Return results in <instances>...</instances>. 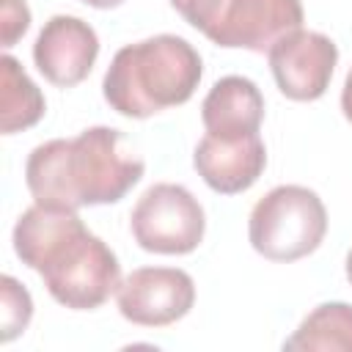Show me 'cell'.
Segmentation results:
<instances>
[{
    "label": "cell",
    "instance_id": "13",
    "mask_svg": "<svg viewBox=\"0 0 352 352\" xmlns=\"http://www.w3.org/2000/svg\"><path fill=\"white\" fill-rule=\"evenodd\" d=\"M44 116V96L38 85L25 74L16 58H0V129L14 135L33 126Z\"/></svg>",
    "mask_w": 352,
    "mask_h": 352
},
{
    "label": "cell",
    "instance_id": "4",
    "mask_svg": "<svg viewBox=\"0 0 352 352\" xmlns=\"http://www.w3.org/2000/svg\"><path fill=\"white\" fill-rule=\"evenodd\" d=\"M170 6L217 47L270 52L278 38L302 28L300 0H170Z\"/></svg>",
    "mask_w": 352,
    "mask_h": 352
},
{
    "label": "cell",
    "instance_id": "11",
    "mask_svg": "<svg viewBox=\"0 0 352 352\" xmlns=\"http://www.w3.org/2000/svg\"><path fill=\"white\" fill-rule=\"evenodd\" d=\"M201 118L209 135L242 138L253 135L264 118V96L253 80L228 74L212 85L201 104Z\"/></svg>",
    "mask_w": 352,
    "mask_h": 352
},
{
    "label": "cell",
    "instance_id": "10",
    "mask_svg": "<svg viewBox=\"0 0 352 352\" xmlns=\"http://www.w3.org/2000/svg\"><path fill=\"white\" fill-rule=\"evenodd\" d=\"M192 165L214 192L236 195L253 187L264 173L267 148L258 132L242 138H220L206 132L195 146Z\"/></svg>",
    "mask_w": 352,
    "mask_h": 352
},
{
    "label": "cell",
    "instance_id": "18",
    "mask_svg": "<svg viewBox=\"0 0 352 352\" xmlns=\"http://www.w3.org/2000/svg\"><path fill=\"white\" fill-rule=\"evenodd\" d=\"M346 278H349V283H352V250L346 253Z\"/></svg>",
    "mask_w": 352,
    "mask_h": 352
},
{
    "label": "cell",
    "instance_id": "6",
    "mask_svg": "<svg viewBox=\"0 0 352 352\" xmlns=\"http://www.w3.org/2000/svg\"><path fill=\"white\" fill-rule=\"evenodd\" d=\"M135 242L148 253L184 256L192 253L204 239V209L198 198L170 182L151 184L129 214Z\"/></svg>",
    "mask_w": 352,
    "mask_h": 352
},
{
    "label": "cell",
    "instance_id": "2",
    "mask_svg": "<svg viewBox=\"0 0 352 352\" xmlns=\"http://www.w3.org/2000/svg\"><path fill=\"white\" fill-rule=\"evenodd\" d=\"M143 168L118 129L91 126L72 140L36 146L25 165V182L36 204L80 209L121 201L140 182Z\"/></svg>",
    "mask_w": 352,
    "mask_h": 352
},
{
    "label": "cell",
    "instance_id": "1",
    "mask_svg": "<svg viewBox=\"0 0 352 352\" xmlns=\"http://www.w3.org/2000/svg\"><path fill=\"white\" fill-rule=\"evenodd\" d=\"M14 250L41 275L52 300L72 311L99 308L121 283L116 253L85 228L77 209H25L14 226Z\"/></svg>",
    "mask_w": 352,
    "mask_h": 352
},
{
    "label": "cell",
    "instance_id": "7",
    "mask_svg": "<svg viewBox=\"0 0 352 352\" xmlns=\"http://www.w3.org/2000/svg\"><path fill=\"white\" fill-rule=\"evenodd\" d=\"M116 297L126 322L143 327H165L192 308L195 283L184 270L176 267H140L118 283Z\"/></svg>",
    "mask_w": 352,
    "mask_h": 352
},
{
    "label": "cell",
    "instance_id": "17",
    "mask_svg": "<svg viewBox=\"0 0 352 352\" xmlns=\"http://www.w3.org/2000/svg\"><path fill=\"white\" fill-rule=\"evenodd\" d=\"M85 6H94V8H116V6H121L124 0H82Z\"/></svg>",
    "mask_w": 352,
    "mask_h": 352
},
{
    "label": "cell",
    "instance_id": "14",
    "mask_svg": "<svg viewBox=\"0 0 352 352\" xmlns=\"http://www.w3.org/2000/svg\"><path fill=\"white\" fill-rule=\"evenodd\" d=\"M0 341L8 344L14 341L30 322L33 316V300L28 294V289L14 280L11 275L0 278Z\"/></svg>",
    "mask_w": 352,
    "mask_h": 352
},
{
    "label": "cell",
    "instance_id": "16",
    "mask_svg": "<svg viewBox=\"0 0 352 352\" xmlns=\"http://www.w3.org/2000/svg\"><path fill=\"white\" fill-rule=\"evenodd\" d=\"M341 110H344L346 121H352V69H349L346 82H344V91H341Z\"/></svg>",
    "mask_w": 352,
    "mask_h": 352
},
{
    "label": "cell",
    "instance_id": "12",
    "mask_svg": "<svg viewBox=\"0 0 352 352\" xmlns=\"http://www.w3.org/2000/svg\"><path fill=\"white\" fill-rule=\"evenodd\" d=\"M283 349L294 352H352V305L322 302L316 305L283 341Z\"/></svg>",
    "mask_w": 352,
    "mask_h": 352
},
{
    "label": "cell",
    "instance_id": "9",
    "mask_svg": "<svg viewBox=\"0 0 352 352\" xmlns=\"http://www.w3.org/2000/svg\"><path fill=\"white\" fill-rule=\"evenodd\" d=\"M96 55H99L96 30L80 16H69V14H58L50 22H44L33 44L36 69L52 85L60 88H72L82 82L94 69Z\"/></svg>",
    "mask_w": 352,
    "mask_h": 352
},
{
    "label": "cell",
    "instance_id": "5",
    "mask_svg": "<svg viewBox=\"0 0 352 352\" xmlns=\"http://www.w3.org/2000/svg\"><path fill=\"white\" fill-rule=\"evenodd\" d=\"M327 234L322 198L300 184L272 187L250 212L248 236L270 261H297L314 253Z\"/></svg>",
    "mask_w": 352,
    "mask_h": 352
},
{
    "label": "cell",
    "instance_id": "3",
    "mask_svg": "<svg viewBox=\"0 0 352 352\" xmlns=\"http://www.w3.org/2000/svg\"><path fill=\"white\" fill-rule=\"evenodd\" d=\"M201 55L182 36H154L121 47L104 74L107 104L126 118H148L184 104L201 82Z\"/></svg>",
    "mask_w": 352,
    "mask_h": 352
},
{
    "label": "cell",
    "instance_id": "8",
    "mask_svg": "<svg viewBox=\"0 0 352 352\" xmlns=\"http://www.w3.org/2000/svg\"><path fill=\"white\" fill-rule=\"evenodd\" d=\"M267 55L280 94L294 102H314L330 85L338 47L324 33L300 28L278 38Z\"/></svg>",
    "mask_w": 352,
    "mask_h": 352
},
{
    "label": "cell",
    "instance_id": "15",
    "mask_svg": "<svg viewBox=\"0 0 352 352\" xmlns=\"http://www.w3.org/2000/svg\"><path fill=\"white\" fill-rule=\"evenodd\" d=\"M30 28V8L25 0H0V44L14 47Z\"/></svg>",
    "mask_w": 352,
    "mask_h": 352
}]
</instances>
